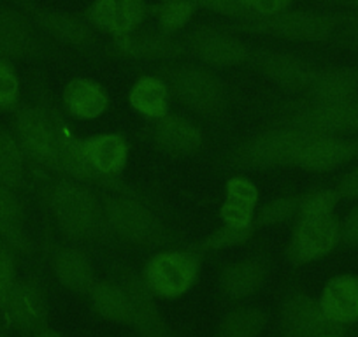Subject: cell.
Masks as SVG:
<instances>
[{"label":"cell","instance_id":"6da1fadb","mask_svg":"<svg viewBox=\"0 0 358 337\" xmlns=\"http://www.w3.org/2000/svg\"><path fill=\"white\" fill-rule=\"evenodd\" d=\"M58 229L71 241L99 239L108 232L104 208L85 185L60 181L48 195Z\"/></svg>","mask_w":358,"mask_h":337},{"label":"cell","instance_id":"7a4b0ae2","mask_svg":"<svg viewBox=\"0 0 358 337\" xmlns=\"http://www.w3.org/2000/svg\"><path fill=\"white\" fill-rule=\"evenodd\" d=\"M109 232L141 248L164 246L171 232L160 216L136 194H116L102 199Z\"/></svg>","mask_w":358,"mask_h":337},{"label":"cell","instance_id":"3957f363","mask_svg":"<svg viewBox=\"0 0 358 337\" xmlns=\"http://www.w3.org/2000/svg\"><path fill=\"white\" fill-rule=\"evenodd\" d=\"M165 83L172 99L202 118H220L227 111L225 83L211 71L195 65H172L165 69Z\"/></svg>","mask_w":358,"mask_h":337},{"label":"cell","instance_id":"277c9868","mask_svg":"<svg viewBox=\"0 0 358 337\" xmlns=\"http://www.w3.org/2000/svg\"><path fill=\"white\" fill-rule=\"evenodd\" d=\"M309 134L311 132L276 123L273 129L264 130L241 143L230 155V164L253 171L294 167Z\"/></svg>","mask_w":358,"mask_h":337},{"label":"cell","instance_id":"5b68a950","mask_svg":"<svg viewBox=\"0 0 358 337\" xmlns=\"http://www.w3.org/2000/svg\"><path fill=\"white\" fill-rule=\"evenodd\" d=\"M276 123L325 136L358 134V97L336 102L309 99L290 101L283 104Z\"/></svg>","mask_w":358,"mask_h":337},{"label":"cell","instance_id":"8992f818","mask_svg":"<svg viewBox=\"0 0 358 337\" xmlns=\"http://www.w3.org/2000/svg\"><path fill=\"white\" fill-rule=\"evenodd\" d=\"M337 25L339 18L323 13L285 11L268 18L243 20L234 25V29L299 43H325L336 34Z\"/></svg>","mask_w":358,"mask_h":337},{"label":"cell","instance_id":"52a82bcc","mask_svg":"<svg viewBox=\"0 0 358 337\" xmlns=\"http://www.w3.org/2000/svg\"><path fill=\"white\" fill-rule=\"evenodd\" d=\"M58 123L60 116L51 109L23 108L15 116V137L23 153L43 167L60 173L58 157Z\"/></svg>","mask_w":358,"mask_h":337},{"label":"cell","instance_id":"ba28073f","mask_svg":"<svg viewBox=\"0 0 358 337\" xmlns=\"http://www.w3.org/2000/svg\"><path fill=\"white\" fill-rule=\"evenodd\" d=\"M341 243V220L336 215L299 216L288 241L287 259L294 266H306L329 257Z\"/></svg>","mask_w":358,"mask_h":337},{"label":"cell","instance_id":"9c48e42d","mask_svg":"<svg viewBox=\"0 0 358 337\" xmlns=\"http://www.w3.org/2000/svg\"><path fill=\"white\" fill-rule=\"evenodd\" d=\"M199 274V260L194 251L164 250L148 260L144 283L151 294L176 299L194 287Z\"/></svg>","mask_w":358,"mask_h":337},{"label":"cell","instance_id":"30bf717a","mask_svg":"<svg viewBox=\"0 0 358 337\" xmlns=\"http://www.w3.org/2000/svg\"><path fill=\"white\" fill-rule=\"evenodd\" d=\"M358 158V137L309 134L294 167L306 173L325 174Z\"/></svg>","mask_w":358,"mask_h":337},{"label":"cell","instance_id":"8fae6325","mask_svg":"<svg viewBox=\"0 0 358 337\" xmlns=\"http://www.w3.org/2000/svg\"><path fill=\"white\" fill-rule=\"evenodd\" d=\"M185 46L195 58L213 67H234L250 60L246 44L227 30L202 27L185 39Z\"/></svg>","mask_w":358,"mask_h":337},{"label":"cell","instance_id":"7c38bea8","mask_svg":"<svg viewBox=\"0 0 358 337\" xmlns=\"http://www.w3.org/2000/svg\"><path fill=\"white\" fill-rule=\"evenodd\" d=\"M255 64L262 74L281 90L301 95H306L318 71V67L309 62L281 51H260L255 57Z\"/></svg>","mask_w":358,"mask_h":337},{"label":"cell","instance_id":"4fadbf2b","mask_svg":"<svg viewBox=\"0 0 358 337\" xmlns=\"http://www.w3.org/2000/svg\"><path fill=\"white\" fill-rule=\"evenodd\" d=\"M151 144L160 153L172 158L192 157L201 150L204 143L202 130L197 123L181 115L169 113L164 118L157 120L150 130Z\"/></svg>","mask_w":358,"mask_h":337},{"label":"cell","instance_id":"5bb4252c","mask_svg":"<svg viewBox=\"0 0 358 337\" xmlns=\"http://www.w3.org/2000/svg\"><path fill=\"white\" fill-rule=\"evenodd\" d=\"M339 330L341 327L325 318L320 302L304 292L292 294L281 308V332L285 337H316L327 332L339 334Z\"/></svg>","mask_w":358,"mask_h":337},{"label":"cell","instance_id":"9a60e30c","mask_svg":"<svg viewBox=\"0 0 358 337\" xmlns=\"http://www.w3.org/2000/svg\"><path fill=\"white\" fill-rule=\"evenodd\" d=\"M83 155L97 178H116L129 162V143L122 134H97L83 139Z\"/></svg>","mask_w":358,"mask_h":337},{"label":"cell","instance_id":"2e32d148","mask_svg":"<svg viewBox=\"0 0 358 337\" xmlns=\"http://www.w3.org/2000/svg\"><path fill=\"white\" fill-rule=\"evenodd\" d=\"M144 15V0H95L88 11L92 25L111 34L116 39L136 32Z\"/></svg>","mask_w":358,"mask_h":337},{"label":"cell","instance_id":"e0dca14e","mask_svg":"<svg viewBox=\"0 0 358 337\" xmlns=\"http://www.w3.org/2000/svg\"><path fill=\"white\" fill-rule=\"evenodd\" d=\"M62 104L69 116L90 122V120L104 116L111 101L101 83L94 81V79L76 78L69 81L62 90Z\"/></svg>","mask_w":358,"mask_h":337},{"label":"cell","instance_id":"ac0fdd59","mask_svg":"<svg viewBox=\"0 0 358 337\" xmlns=\"http://www.w3.org/2000/svg\"><path fill=\"white\" fill-rule=\"evenodd\" d=\"M320 308L334 325L344 327L358 322V276L339 274L332 278L320 295Z\"/></svg>","mask_w":358,"mask_h":337},{"label":"cell","instance_id":"d6986e66","mask_svg":"<svg viewBox=\"0 0 358 337\" xmlns=\"http://www.w3.org/2000/svg\"><path fill=\"white\" fill-rule=\"evenodd\" d=\"M123 288L130 301V323L136 327L141 337H169L167 327L146 283L136 274L129 273L123 276Z\"/></svg>","mask_w":358,"mask_h":337},{"label":"cell","instance_id":"ffe728a7","mask_svg":"<svg viewBox=\"0 0 358 337\" xmlns=\"http://www.w3.org/2000/svg\"><path fill=\"white\" fill-rule=\"evenodd\" d=\"M115 48L122 57L153 62L176 60L187 51L185 41L174 39L169 34H130L116 39Z\"/></svg>","mask_w":358,"mask_h":337},{"label":"cell","instance_id":"44dd1931","mask_svg":"<svg viewBox=\"0 0 358 337\" xmlns=\"http://www.w3.org/2000/svg\"><path fill=\"white\" fill-rule=\"evenodd\" d=\"M51 269L57 280L69 290L85 292L92 290L95 285V274L92 260L85 251L76 246H58L51 253Z\"/></svg>","mask_w":358,"mask_h":337},{"label":"cell","instance_id":"7402d4cb","mask_svg":"<svg viewBox=\"0 0 358 337\" xmlns=\"http://www.w3.org/2000/svg\"><path fill=\"white\" fill-rule=\"evenodd\" d=\"M39 53V41L29 23L13 9L0 8V58L25 60Z\"/></svg>","mask_w":358,"mask_h":337},{"label":"cell","instance_id":"603a6c76","mask_svg":"<svg viewBox=\"0 0 358 337\" xmlns=\"http://www.w3.org/2000/svg\"><path fill=\"white\" fill-rule=\"evenodd\" d=\"M358 97V69H318L304 99L309 101H351Z\"/></svg>","mask_w":358,"mask_h":337},{"label":"cell","instance_id":"cb8c5ba5","mask_svg":"<svg viewBox=\"0 0 358 337\" xmlns=\"http://www.w3.org/2000/svg\"><path fill=\"white\" fill-rule=\"evenodd\" d=\"M171 99V90L165 79L157 76H143L130 88L129 104L134 113L143 116L144 120L157 122L169 115Z\"/></svg>","mask_w":358,"mask_h":337},{"label":"cell","instance_id":"d4e9b609","mask_svg":"<svg viewBox=\"0 0 358 337\" xmlns=\"http://www.w3.org/2000/svg\"><path fill=\"white\" fill-rule=\"evenodd\" d=\"M267 278V264L260 259H244L229 264L220 274L222 290L232 299L255 294Z\"/></svg>","mask_w":358,"mask_h":337},{"label":"cell","instance_id":"484cf974","mask_svg":"<svg viewBox=\"0 0 358 337\" xmlns=\"http://www.w3.org/2000/svg\"><path fill=\"white\" fill-rule=\"evenodd\" d=\"M6 304L13 322L25 330L39 329L46 320V301L36 283L15 285Z\"/></svg>","mask_w":358,"mask_h":337},{"label":"cell","instance_id":"4316f807","mask_svg":"<svg viewBox=\"0 0 358 337\" xmlns=\"http://www.w3.org/2000/svg\"><path fill=\"white\" fill-rule=\"evenodd\" d=\"M0 236L13 248L29 251L30 239L25 230V209L13 188L0 183Z\"/></svg>","mask_w":358,"mask_h":337},{"label":"cell","instance_id":"83f0119b","mask_svg":"<svg viewBox=\"0 0 358 337\" xmlns=\"http://www.w3.org/2000/svg\"><path fill=\"white\" fill-rule=\"evenodd\" d=\"M36 20L41 29L69 46L85 48L94 41V34L86 23L65 13L37 11Z\"/></svg>","mask_w":358,"mask_h":337},{"label":"cell","instance_id":"f1b7e54d","mask_svg":"<svg viewBox=\"0 0 358 337\" xmlns=\"http://www.w3.org/2000/svg\"><path fill=\"white\" fill-rule=\"evenodd\" d=\"M88 294L102 318L113 323H130V301L125 288L113 281H97Z\"/></svg>","mask_w":358,"mask_h":337},{"label":"cell","instance_id":"f546056e","mask_svg":"<svg viewBox=\"0 0 358 337\" xmlns=\"http://www.w3.org/2000/svg\"><path fill=\"white\" fill-rule=\"evenodd\" d=\"M27 181L25 153L16 137L0 127V183L9 188L23 187Z\"/></svg>","mask_w":358,"mask_h":337},{"label":"cell","instance_id":"4dcf8cb0","mask_svg":"<svg viewBox=\"0 0 358 337\" xmlns=\"http://www.w3.org/2000/svg\"><path fill=\"white\" fill-rule=\"evenodd\" d=\"M265 323H267V318L260 309H236L222 322L218 337H258Z\"/></svg>","mask_w":358,"mask_h":337},{"label":"cell","instance_id":"1f68e13d","mask_svg":"<svg viewBox=\"0 0 358 337\" xmlns=\"http://www.w3.org/2000/svg\"><path fill=\"white\" fill-rule=\"evenodd\" d=\"M299 213V195H285L267 202L257 209L255 227L257 229H273L281 223L290 222Z\"/></svg>","mask_w":358,"mask_h":337},{"label":"cell","instance_id":"d6a6232c","mask_svg":"<svg viewBox=\"0 0 358 337\" xmlns=\"http://www.w3.org/2000/svg\"><path fill=\"white\" fill-rule=\"evenodd\" d=\"M255 227L253 229H234V227L222 225L206 236L204 239L199 241L195 246H192V251H201V253H208V251H222L229 250V248L241 246L246 244L248 241L253 239L255 236Z\"/></svg>","mask_w":358,"mask_h":337},{"label":"cell","instance_id":"836d02e7","mask_svg":"<svg viewBox=\"0 0 358 337\" xmlns=\"http://www.w3.org/2000/svg\"><path fill=\"white\" fill-rule=\"evenodd\" d=\"M195 6L192 0H164L157 9L158 25L164 29V34H174L185 29L194 18Z\"/></svg>","mask_w":358,"mask_h":337},{"label":"cell","instance_id":"e575fe53","mask_svg":"<svg viewBox=\"0 0 358 337\" xmlns=\"http://www.w3.org/2000/svg\"><path fill=\"white\" fill-rule=\"evenodd\" d=\"M341 197L336 188H315L299 195V216H327L334 215Z\"/></svg>","mask_w":358,"mask_h":337},{"label":"cell","instance_id":"d590c367","mask_svg":"<svg viewBox=\"0 0 358 337\" xmlns=\"http://www.w3.org/2000/svg\"><path fill=\"white\" fill-rule=\"evenodd\" d=\"M225 199L236 204L257 209L258 188L251 180L244 176H234L225 185Z\"/></svg>","mask_w":358,"mask_h":337},{"label":"cell","instance_id":"8d00e7d4","mask_svg":"<svg viewBox=\"0 0 358 337\" xmlns=\"http://www.w3.org/2000/svg\"><path fill=\"white\" fill-rule=\"evenodd\" d=\"M255 215L257 209L248 208V206L236 204V202L227 201L220 208V220L222 225L234 227V229H253L255 227ZM257 229V227H255Z\"/></svg>","mask_w":358,"mask_h":337},{"label":"cell","instance_id":"74e56055","mask_svg":"<svg viewBox=\"0 0 358 337\" xmlns=\"http://www.w3.org/2000/svg\"><path fill=\"white\" fill-rule=\"evenodd\" d=\"M20 79L15 69L0 58V109H9L18 102Z\"/></svg>","mask_w":358,"mask_h":337},{"label":"cell","instance_id":"f35d334b","mask_svg":"<svg viewBox=\"0 0 358 337\" xmlns=\"http://www.w3.org/2000/svg\"><path fill=\"white\" fill-rule=\"evenodd\" d=\"M195 8L206 9V11L216 13V15L230 16V18L250 20L246 8L243 6L241 0H192Z\"/></svg>","mask_w":358,"mask_h":337},{"label":"cell","instance_id":"ab89813d","mask_svg":"<svg viewBox=\"0 0 358 337\" xmlns=\"http://www.w3.org/2000/svg\"><path fill=\"white\" fill-rule=\"evenodd\" d=\"M251 18H268L287 11L294 0H241Z\"/></svg>","mask_w":358,"mask_h":337},{"label":"cell","instance_id":"60d3db41","mask_svg":"<svg viewBox=\"0 0 358 337\" xmlns=\"http://www.w3.org/2000/svg\"><path fill=\"white\" fill-rule=\"evenodd\" d=\"M15 257L6 250H0V306L8 302L9 294L15 288Z\"/></svg>","mask_w":358,"mask_h":337},{"label":"cell","instance_id":"b9f144b4","mask_svg":"<svg viewBox=\"0 0 358 337\" xmlns=\"http://www.w3.org/2000/svg\"><path fill=\"white\" fill-rule=\"evenodd\" d=\"M336 192L341 201H358V165L341 176L336 185Z\"/></svg>","mask_w":358,"mask_h":337},{"label":"cell","instance_id":"7bdbcfd3","mask_svg":"<svg viewBox=\"0 0 358 337\" xmlns=\"http://www.w3.org/2000/svg\"><path fill=\"white\" fill-rule=\"evenodd\" d=\"M341 236L346 246L358 248V204L353 206L341 220Z\"/></svg>","mask_w":358,"mask_h":337},{"label":"cell","instance_id":"ee69618b","mask_svg":"<svg viewBox=\"0 0 358 337\" xmlns=\"http://www.w3.org/2000/svg\"><path fill=\"white\" fill-rule=\"evenodd\" d=\"M339 23H343L350 39L358 46V13H350L348 16H343L339 18Z\"/></svg>","mask_w":358,"mask_h":337},{"label":"cell","instance_id":"f6af8a7d","mask_svg":"<svg viewBox=\"0 0 358 337\" xmlns=\"http://www.w3.org/2000/svg\"><path fill=\"white\" fill-rule=\"evenodd\" d=\"M327 2L350 9L351 13H358V0H327Z\"/></svg>","mask_w":358,"mask_h":337},{"label":"cell","instance_id":"bcb514c9","mask_svg":"<svg viewBox=\"0 0 358 337\" xmlns=\"http://www.w3.org/2000/svg\"><path fill=\"white\" fill-rule=\"evenodd\" d=\"M36 337H62L60 334L55 332V330H50V329H41L39 332L36 334Z\"/></svg>","mask_w":358,"mask_h":337},{"label":"cell","instance_id":"7dc6e473","mask_svg":"<svg viewBox=\"0 0 358 337\" xmlns=\"http://www.w3.org/2000/svg\"><path fill=\"white\" fill-rule=\"evenodd\" d=\"M316 337H341V336L336 332H327V334H320V336H316Z\"/></svg>","mask_w":358,"mask_h":337},{"label":"cell","instance_id":"c3c4849f","mask_svg":"<svg viewBox=\"0 0 358 337\" xmlns=\"http://www.w3.org/2000/svg\"><path fill=\"white\" fill-rule=\"evenodd\" d=\"M0 250H2V246H0Z\"/></svg>","mask_w":358,"mask_h":337}]
</instances>
